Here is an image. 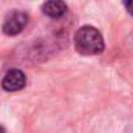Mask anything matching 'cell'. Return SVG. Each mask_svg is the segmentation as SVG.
Returning <instances> with one entry per match:
<instances>
[{
	"label": "cell",
	"mask_w": 133,
	"mask_h": 133,
	"mask_svg": "<svg viewBox=\"0 0 133 133\" xmlns=\"http://www.w3.org/2000/svg\"><path fill=\"white\" fill-rule=\"evenodd\" d=\"M0 133H7L5 128H4V127H2V125H0Z\"/></svg>",
	"instance_id": "6"
},
{
	"label": "cell",
	"mask_w": 133,
	"mask_h": 133,
	"mask_svg": "<svg viewBox=\"0 0 133 133\" xmlns=\"http://www.w3.org/2000/svg\"><path fill=\"white\" fill-rule=\"evenodd\" d=\"M124 5H125L127 11L133 16V0H130V2H125V3H124Z\"/></svg>",
	"instance_id": "5"
},
{
	"label": "cell",
	"mask_w": 133,
	"mask_h": 133,
	"mask_svg": "<svg viewBox=\"0 0 133 133\" xmlns=\"http://www.w3.org/2000/svg\"><path fill=\"white\" fill-rule=\"evenodd\" d=\"M75 46L81 55H97L104 50V41L95 28L82 26L75 35Z\"/></svg>",
	"instance_id": "1"
},
{
	"label": "cell",
	"mask_w": 133,
	"mask_h": 133,
	"mask_svg": "<svg viewBox=\"0 0 133 133\" xmlns=\"http://www.w3.org/2000/svg\"><path fill=\"white\" fill-rule=\"evenodd\" d=\"M26 85V76L20 69H11L3 78V89L7 91H17Z\"/></svg>",
	"instance_id": "3"
},
{
	"label": "cell",
	"mask_w": 133,
	"mask_h": 133,
	"mask_svg": "<svg viewBox=\"0 0 133 133\" xmlns=\"http://www.w3.org/2000/svg\"><path fill=\"white\" fill-rule=\"evenodd\" d=\"M28 21L29 17L26 13L21 11H13L5 17L3 24V31L7 35H17L25 29Z\"/></svg>",
	"instance_id": "2"
},
{
	"label": "cell",
	"mask_w": 133,
	"mask_h": 133,
	"mask_svg": "<svg viewBox=\"0 0 133 133\" xmlns=\"http://www.w3.org/2000/svg\"><path fill=\"white\" fill-rule=\"evenodd\" d=\"M42 11L48 17L59 18V17H61L66 13L68 7H66V4L63 3V2H47L42 5Z\"/></svg>",
	"instance_id": "4"
}]
</instances>
